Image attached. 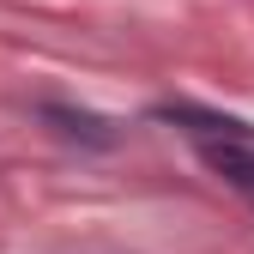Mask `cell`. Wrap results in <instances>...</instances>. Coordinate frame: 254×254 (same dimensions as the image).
<instances>
[{
  "mask_svg": "<svg viewBox=\"0 0 254 254\" xmlns=\"http://www.w3.org/2000/svg\"><path fill=\"white\" fill-rule=\"evenodd\" d=\"M157 121H170V127H182L194 145H224V139H236V145H254V127L242 121V115H224V109H206V103H188V97H176V103H157L151 109Z\"/></svg>",
  "mask_w": 254,
  "mask_h": 254,
  "instance_id": "obj_1",
  "label": "cell"
},
{
  "mask_svg": "<svg viewBox=\"0 0 254 254\" xmlns=\"http://www.w3.org/2000/svg\"><path fill=\"white\" fill-rule=\"evenodd\" d=\"M37 115H43V121H49L67 145H85V151H109V145L121 139V133H115V121L91 115V109H73V103H43Z\"/></svg>",
  "mask_w": 254,
  "mask_h": 254,
  "instance_id": "obj_2",
  "label": "cell"
},
{
  "mask_svg": "<svg viewBox=\"0 0 254 254\" xmlns=\"http://www.w3.org/2000/svg\"><path fill=\"white\" fill-rule=\"evenodd\" d=\"M200 164L254 206V145H236V139H224V145H200Z\"/></svg>",
  "mask_w": 254,
  "mask_h": 254,
  "instance_id": "obj_3",
  "label": "cell"
}]
</instances>
